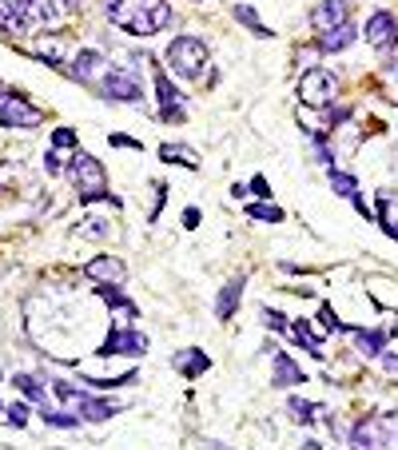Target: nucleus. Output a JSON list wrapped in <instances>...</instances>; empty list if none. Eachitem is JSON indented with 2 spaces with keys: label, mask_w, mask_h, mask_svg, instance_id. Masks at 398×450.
Returning a JSON list of instances; mask_svg holds the SVG:
<instances>
[{
  "label": "nucleus",
  "mask_w": 398,
  "mask_h": 450,
  "mask_svg": "<svg viewBox=\"0 0 398 450\" xmlns=\"http://www.w3.org/2000/svg\"><path fill=\"white\" fill-rule=\"evenodd\" d=\"M104 13L116 28H124L132 37H156L172 25L167 0H104Z\"/></svg>",
  "instance_id": "f257e3e1"
},
{
  "label": "nucleus",
  "mask_w": 398,
  "mask_h": 450,
  "mask_svg": "<svg viewBox=\"0 0 398 450\" xmlns=\"http://www.w3.org/2000/svg\"><path fill=\"white\" fill-rule=\"evenodd\" d=\"M68 176H72V183H76L80 204H112V207H120V199L108 192V176H104V168H100L96 156L76 152L72 164H68Z\"/></svg>",
  "instance_id": "f03ea898"
},
{
  "label": "nucleus",
  "mask_w": 398,
  "mask_h": 450,
  "mask_svg": "<svg viewBox=\"0 0 398 450\" xmlns=\"http://www.w3.org/2000/svg\"><path fill=\"white\" fill-rule=\"evenodd\" d=\"M56 0H0V28L4 32H28V28L56 25Z\"/></svg>",
  "instance_id": "7ed1b4c3"
},
{
  "label": "nucleus",
  "mask_w": 398,
  "mask_h": 450,
  "mask_svg": "<svg viewBox=\"0 0 398 450\" xmlns=\"http://www.w3.org/2000/svg\"><path fill=\"white\" fill-rule=\"evenodd\" d=\"M163 60H167V68H172L175 76L199 80V76H203V64L212 60V56H207V44L199 37H175L172 44H167V52H163Z\"/></svg>",
  "instance_id": "20e7f679"
},
{
  "label": "nucleus",
  "mask_w": 398,
  "mask_h": 450,
  "mask_svg": "<svg viewBox=\"0 0 398 450\" xmlns=\"http://www.w3.org/2000/svg\"><path fill=\"white\" fill-rule=\"evenodd\" d=\"M338 96V80L331 68H303V76H298V100L303 104H311V108H331Z\"/></svg>",
  "instance_id": "39448f33"
},
{
  "label": "nucleus",
  "mask_w": 398,
  "mask_h": 450,
  "mask_svg": "<svg viewBox=\"0 0 398 450\" xmlns=\"http://www.w3.org/2000/svg\"><path fill=\"white\" fill-rule=\"evenodd\" d=\"M40 124H44V108L28 104L20 92H0V128L28 132V128H40Z\"/></svg>",
  "instance_id": "423d86ee"
},
{
  "label": "nucleus",
  "mask_w": 398,
  "mask_h": 450,
  "mask_svg": "<svg viewBox=\"0 0 398 450\" xmlns=\"http://www.w3.org/2000/svg\"><path fill=\"white\" fill-rule=\"evenodd\" d=\"M96 92L104 100H116V104H139L144 100V88H139L136 72H128V68H108L104 80L96 84Z\"/></svg>",
  "instance_id": "0eeeda50"
},
{
  "label": "nucleus",
  "mask_w": 398,
  "mask_h": 450,
  "mask_svg": "<svg viewBox=\"0 0 398 450\" xmlns=\"http://www.w3.org/2000/svg\"><path fill=\"white\" fill-rule=\"evenodd\" d=\"M151 80H156V100H160V120H163V124H184V120H187L184 96H179V88L172 84V76L163 72L160 64H156Z\"/></svg>",
  "instance_id": "6e6552de"
},
{
  "label": "nucleus",
  "mask_w": 398,
  "mask_h": 450,
  "mask_svg": "<svg viewBox=\"0 0 398 450\" xmlns=\"http://www.w3.org/2000/svg\"><path fill=\"white\" fill-rule=\"evenodd\" d=\"M148 335L136 327H128V323H120L116 331H108V339H104V347H100V355L104 359H112V355H148Z\"/></svg>",
  "instance_id": "1a4fd4ad"
},
{
  "label": "nucleus",
  "mask_w": 398,
  "mask_h": 450,
  "mask_svg": "<svg viewBox=\"0 0 398 450\" xmlns=\"http://www.w3.org/2000/svg\"><path fill=\"white\" fill-rule=\"evenodd\" d=\"M362 37H366V44H371V48H378V52L394 48V44H398V16L386 13V8H374V13L366 16Z\"/></svg>",
  "instance_id": "9d476101"
},
{
  "label": "nucleus",
  "mask_w": 398,
  "mask_h": 450,
  "mask_svg": "<svg viewBox=\"0 0 398 450\" xmlns=\"http://www.w3.org/2000/svg\"><path fill=\"white\" fill-rule=\"evenodd\" d=\"M347 0H319L311 8V28L315 32H331V28L347 25Z\"/></svg>",
  "instance_id": "9b49d317"
},
{
  "label": "nucleus",
  "mask_w": 398,
  "mask_h": 450,
  "mask_svg": "<svg viewBox=\"0 0 398 450\" xmlns=\"http://www.w3.org/2000/svg\"><path fill=\"white\" fill-rule=\"evenodd\" d=\"M298 383H307L303 366H298L287 351L275 347V355H271V387H298Z\"/></svg>",
  "instance_id": "f8f14e48"
},
{
  "label": "nucleus",
  "mask_w": 398,
  "mask_h": 450,
  "mask_svg": "<svg viewBox=\"0 0 398 450\" xmlns=\"http://www.w3.org/2000/svg\"><path fill=\"white\" fill-rule=\"evenodd\" d=\"M84 275H88V279H96L100 287H104V283H124L128 267L116 256H96V259H88V263H84Z\"/></svg>",
  "instance_id": "ddd939ff"
},
{
  "label": "nucleus",
  "mask_w": 398,
  "mask_h": 450,
  "mask_svg": "<svg viewBox=\"0 0 398 450\" xmlns=\"http://www.w3.org/2000/svg\"><path fill=\"white\" fill-rule=\"evenodd\" d=\"M239 303H243V275H235V279H227L224 287H219V299H215V319H235Z\"/></svg>",
  "instance_id": "4468645a"
},
{
  "label": "nucleus",
  "mask_w": 398,
  "mask_h": 450,
  "mask_svg": "<svg viewBox=\"0 0 398 450\" xmlns=\"http://www.w3.org/2000/svg\"><path fill=\"white\" fill-rule=\"evenodd\" d=\"M172 366H179L184 378H199V375L212 371V359H207V351H199V347H187V351H179L172 359Z\"/></svg>",
  "instance_id": "2eb2a0df"
},
{
  "label": "nucleus",
  "mask_w": 398,
  "mask_h": 450,
  "mask_svg": "<svg viewBox=\"0 0 398 450\" xmlns=\"http://www.w3.org/2000/svg\"><path fill=\"white\" fill-rule=\"evenodd\" d=\"M355 40H359V28L347 20V25L331 28V32H319V52H327V56H331V52H347Z\"/></svg>",
  "instance_id": "dca6fc26"
},
{
  "label": "nucleus",
  "mask_w": 398,
  "mask_h": 450,
  "mask_svg": "<svg viewBox=\"0 0 398 450\" xmlns=\"http://www.w3.org/2000/svg\"><path fill=\"white\" fill-rule=\"evenodd\" d=\"M350 335H355V351L366 355V359H378L386 351V331L378 327H355Z\"/></svg>",
  "instance_id": "f3484780"
},
{
  "label": "nucleus",
  "mask_w": 398,
  "mask_h": 450,
  "mask_svg": "<svg viewBox=\"0 0 398 450\" xmlns=\"http://www.w3.org/2000/svg\"><path fill=\"white\" fill-rule=\"evenodd\" d=\"M104 68V52H96V48H80L72 56V76L80 80V84H92V76Z\"/></svg>",
  "instance_id": "a211bd4d"
},
{
  "label": "nucleus",
  "mask_w": 398,
  "mask_h": 450,
  "mask_svg": "<svg viewBox=\"0 0 398 450\" xmlns=\"http://www.w3.org/2000/svg\"><path fill=\"white\" fill-rule=\"evenodd\" d=\"M287 335H291V339L298 343V347H303V351L311 355V359H323V335H315L311 327H307V319H295V323H291V327H287Z\"/></svg>",
  "instance_id": "6ab92c4d"
},
{
  "label": "nucleus",
  "mask_w": 398,
  "mask_h": 450,
  "mask_svg": "<svg viewBox=\"0 0 398 450\" xmlns=\"http://www.w3.org/2000/svg\"><path fill=\"white\" fill-rule=\"evenodd\" d=\"M76 414H80L84 423H108L112 414H120V402H112V399H92V395H88V399L76 406Z\"/></svg>",
  "instance_id": "aec40b11"
},
{
  "label": "nucleus",
  "mask_w": 398,
  "mask_h": 450,
  "mask_svg": "<svg viewBox=\"0 0 398 450\" xmlns=\"http://www.w3.org/2000/svg\"><path fill=\"white\" fill-rule=\"evenodd\" d=\"M160 159H163V164H179V168H191V171L199 168L195 152H191V147H184V144H163V147H160Z\"/></svg>",
  "instance_id": "412c9836"
},
{
  "label": "nucleus",
  "mask_w": 398,
  "mask_h": 450,
  "mask_svg": "<svg viewBox=\"0 0 398 450\" xmlns=\"http://www.w3.org/2000/svg\"><path fill=\"white\" fill-rule=\"evenodd\" d=\"M100 299H104L108 307H120L128 319H136V303H132L124 291H120V283H104V287H100Z\"/></svg>",
  "instance_id": "4be33fe9"
},
{
  "label": "nucleus",
  "mask_w": 398,
  "mask_h": 450,
  "mask_svg": "<svg viewBox=\"0 0 398 450\" xmlns=\"http://www.w3.org/2000/svg\"><path fill=\"white\" fill-rule=\"evenodd\" d=\"M235 20H239L243 28H247L251 37H259V40L271 37V28H267V25L259 20V16H255V8H251V4H235Z\"/></svg>",
  "instance_id": "5701e85b"
},
{
  "label": "nucleus",
  "mask_w": 398,
  "mask_h": 450,
  "mask_svg": "<svg viewBox=\"0 0 398 450\" xmlns=\"http://www.w3.org/2000/svg\"><path fill=\"white\" fill-rule=\"evenodd\" d=\"M327 176H331V192H335V195H343V199H355V195H359V180H355L350 171L331 168Z\"/></svg>",
  "instance_id": "b1692460"
},
{
  "label": "nucleus",
  "mask_w": 398,
  "mask_h": 450,
  "mask_svg": "<svg viewBox=\"0 0 398 450\" xmlns=\"http://www.w3.org/2000/svg\"><path fill=\"white\" fill-rule=\"evenodd\" d=\"M287 411H291V418H295V423H315V414L323 411V406H319V402H307V399H298V395H291V399H287Z\"/></svg>",
  "instance_id": "393cba45"
},
{
  "label": "nucleus",
  "mask_w": 398,
  "mask_h": 450,
  "mask_svg": "<svg viewBox=\"0 0 398 450\" xmlns=\"http://www.w3.org/2000/svg\"><path fill=\"white\" fill-rule=\"evenodd\" d=\"M247 216L259 223H283V207H275L271 199H259V204H247Z\"/></svg>",
  "instance_id": "a878e982"
},
{
  "label": "nucleus",
  "mask_w": 398,
  "mask_h": 450,
  "mask_svg": "<svg viewBox=\"0 0 398 450\" xmlns=\"http://www.w3.org/2000/svg\"><path fill=\"white\" fill-rule=\"evenodd\" d=\"M40 418H44L48 426H56V430H76V426L84 423V418H80V414H72V411H48V406L40 411Z\"/></svg>",
  "instance_id": "bb28decb"
},
{
  "label": "nucleus",
  "mask_w": 398,
  "mask_h": 450,
  "mask_svg": "<svg viewBox=\"0 0 398 450\" xmlns=\"http://www.w3.org/2000/svg\"><path fill=\"white\" fill-rule=\"evenodd\" d=\"M319 327H323L327 335H335V331H347V335H350V331H355L350 323H343V319L335 315V307H331V303H323V307H319Z\"/></svg>",
  "instance_id": "cd10ccee"
},
{
  "label": "nucleus",
  "mask_w": 398,
  "mask_h": 450,
  "mask_svg": "<svg viewBox=\"0 0 398 450\" xmlns=\"http://www.w3.org/2000/svg\"><path fill=\"white\" fill-rule=\"evenodd\" d=\"M52 390H56V399L68 402V406H80V402L88 399V390L72 387V383H64V378H56V383H52Z\"/></svg>",
  "instance_id": "c85d7f7f"
},
{
  "label": "nucleus",
  "mask_w": 398,
  "mask_h": 450,
  "mask_svg": "<svg viewBox=\"0 0 398 450\" xmlns=\"http://www.w3.org/2000/svg\"><path fill=\"white\" fill-rule=\"evenodd\" d=\"M13 387L20 390L25 399H32V402H44V399H48V395H44V387H40L32 375H16V378H13Z\"/></svg>",
  "instance_id": "c756f323"
},
{
  "label": "nucleus",
  "mask_w": 398,
  "mask_h": 450,
  "mask_svg": "<svg viewBox=\"0 0 398 450\" xmlns=\"http://www.w3.org/2000/svg\"><path fill=\"white\" fill-rule=\"evenodd\" d=\"M259 315H263V327H267V331H287V327H291L287 315H283V311H275V307H263Z\"/></svg>",
  "instance_id": "7c9ffc66"
},
{
  "label": "nucleus",
  "mask_w": 398,
  "mask_h": 450,
  "mask_svg": "<svg viewBox=\"0 0 398 450\" xmlns=\"http://www.w3.org/2000/svg\"><path fill=\"white\" fill-rule=\"evenodd\" d=\"M4 418H8V426H25L28 423V406L25 402H13V406H4Z\"/></svg>",
  "instance_id": "2f4dec72"
},
{
  "label": "nucleus",
  "mask_w": 398,
  "mask_h": 450,
  "mask_svg": "<svg viewBox=\"0 0 398 450\" xmlns=\"http://www.w3.org/2000/svg\"><path fill=\"white\" fill-rule=\"evenodd\" d=\"M163 199H167V183H160V180H156V204H151V211H148V223H156V219H160V211H163Z\"/></svg>",
  "instance_id": "473e14b6"
},
{
  "label": "nucleus",
  "mask_w": 398,
  "mask_h": 450,
  "mask_svg": "<svg viewBox=\"0 0 398 450\" xmlns=\"http://www.w3.org/2000/svg\"><path fill=\"white\" fill-rule=\"evenodd\" d=\"M52 147H56V152H60V147H76V132L72 128H56V132H52Z\"/></svg>",
  "instance_id": "72a5a7b5"
},
{
  "label": "nucleus",
  "mask_w": 398,
  "mask_h": 450,
  "mask_svg": "<svg viewBox=\"0 0 398 450\" xmlns=\"http://www.w3.org/2000/svg\"><path fill=\"white\" fill-rule=\"evenodd\" d=\"M247 192H251V195H259V199H271V183H267V176H251Z\"/></svg>",
  "instance_id": "f704fd0d"
},
{
  "label": "nucleus",
  "mask_w": 398,
  "mask_h": 450,
  "mask_svg": "<svg viewBox=\"0 0 398 450\" xmlns=\"http://www.w3.org/2000/svg\"><path fill=\"white\" fill-rule=\"evenodd\" d=\"M350 120V108H327V132H335L338 124Z\"/></svg>",
  "instance_id": "c9c22d12"
},
{
  "label": "nucleus",
  "mask_w": 398,
  "mask_h": 450,
  "mask_svg": "<svg viewBox=\"0 0 398 450\" xmlns=\"http://www.w3.org/2000/svg\"><path fill=\"white\" fill-rule=\"evenodd\" d=\"M108 144H112V147H128V152H144V144L132 140V135H108Z\"/></svg>",
  "instance_id": "e433bc0d"
},
{
  "label": "nucleus",
  "mask_w": 398,
  "mask_h": 450,
  "mask_svg": "<svg viewBox=\"0 0 398 450\" xmlns=\"http://www.w3.org/2000/svg\"><path fill=\"white\" fill-rule=\"evenodd\" d=\"M44 171H48V176H56V171H64L60 156H56V147H48V152H44Z\"/></svg>",
  "instance_id": "4c0bfd02"
},
{
  "label": "nucleus",
  "mask_w": 398,
  "mask_h": 450,
  "mask_svg": "<svg viewBox=\"0 0 398 450\" xmlns=\"http://www.w3.org/2000/svg\"><path fill=\"white\" fill-rule=\"evenodd\" d=\"M378 359H383V371H386V375L398 378V355H394V351H383Z\"/></svg>",
  "instance_id": "58836bf2"
},
{
  "label": "nucleus",
  "mask_w": 398,
  "mask_h": 450,
  "mask_svg": "<svg viewBox=\"0 0 398 450\" xmlns=\"http://www.w3.org/2000/svg\"><path fill=\"white\" fill-rule=\"evenodd\" d=\"M184 227H187V232H195V227H199V207H187V211H184Z\"/></svg>",
  "instance_id": "ea45409f"
},
{
  "label": "nucleus",
  "mask_w": 398,
  "mask_h": 450,
  "mask_svg": "<svg viewBox=\"0 0 398 450\" xmlns=\"http://www.w3.org/2000/svg\"><path fill=\"white\" fill-rule=\"evenodd\" d=\"M243 195H251L247 183H231V199H243Z\"/></svg>",
  "instance_id": "a19ab883"
},
{
  "label": "nucleus",
  "mask_w": 398,
  "mask_h": 450,
  "mask_svg": "<svg viewBox=\"0 0 398 450\" xmlns=\"http://www.w3.org/2000/svg\"><path fill=\"white\" fill-rule=\"evenodd\" d=\"M303 450H323V446H319V442H315V438H307V442H303Z\"/></svg>",
  "instance_id": "79ce46f5"
},
{
  "label": "nucleus",
  "mask_w": 398,
  "mask_h": 450,
  "mask_svg": "<svg viewBox=\"0 0 398 450\" xmlns=\"http://www.w3.org/2000/svg\"><path fill=\"white\" fill-rule=\"evenodd\" d=\"M390 335H398V323H394V327H390Z\"/></svg>",
  "instance_id": "37998d69"
},
{
  "label": "nucleus",
  "mask_w": 398,
  "mask_h": 450,
  "mask_svg": "<svg viewBox=\"0 0 398 450\" xmlns=\"http://www.w3.org/2000/svg\"><path fill=\"white\" fill-rule=\"evenodd\" d=\"M390 64H394V68H398V52H394V60H390Z\"/></svg>",
  "instance_id": "c03bdc74"
},
{
  "label": "nucleus",
  "mask_w": 398,
  "mask_h": 450,
  "mask_svg": "<svg viewBox=\"0 0 398 450\" xmlns=\"http://www.w3.org/2000/svg\"><path fill=\"white\" fill-rule=\"evenodd\" d=\"M60 4H76V0H60Z\"/></svg>",
  "instance_id": "a18cd8bd"
},
{
  "label": "nucleus",
  "mask_w": 398,
  "mask_h": 450,
  "mask_svg": "<svg viewBox=\"0 0 398 450\" xmlns=\"http://www.w3.org/2000/svg\"><path fill=\"white\" fill-rule=\"evenodd\" d=\"M195 4H203V0H195Z\"/></svg>",
  "instance_id": "49530a36"
}]
</instances>
